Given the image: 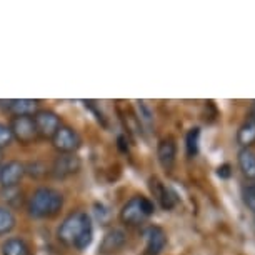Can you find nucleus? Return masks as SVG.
<instances>
[{"instance_id": "nucleus-9", "label": "nucleus", "mask_w": 255, "mask_h": 255, "mask_svg": "<svg viewBox=\"0 0 255 255\" xmlns=\"http://www.w3.org/2000/svg\"><path fill=\"white\" fill-rule=\"evenodd\" d=\"M143 239H145V250L143 255H158L167 245V235L162 227L157 225H148L143 230Z\"/></svg>"}, {"instance_id": "nucleus-25", "label": "nucleus", "mask_w": 255, "mask_h": 255, "mask_svg": "<svg viewBox=\"0 0 255 255\" xmlns=\"http://www.w3.org/2000/svg\"><path fill=\"white\" fill-rule=\"evenodd\" d=\"M252 120L255 122V100H254V105H252Z\"/></svg>"}, {"instance_id": "nucleus-16", "label": "nucleus", "mask_w": 255, "mask_h": 255, "mask_svg": "<svg viewBox=\"0 0 255 255\" xmlns=\"http://www.w3.org/2000/svg\"><path fill=\"white\" fill-rule=\"evenodd\" d=\"M237 142L239 145L244 148H249L252 143H255V122L254 120H247L239 127L237 130Z\"/></svg>"}, {"instance_id": "nucleus-8", "label": "nucleus", "mask_w": 255, "mask_h": 255, "mask_svg": "<svg viewBox=\"0 0 255 255\" xmlns=\"http://www.w3.org/2000/svg\"><path fill=\"white\" fill-rule=\"evenodd\" d=\"M25 175V163L20 160H8L0 167V185L3 189L17 187Z\"/></svg>"}, {"instance_id": "nucleus-18", "label": "nucleus", "mask_w": 255, "mask_h": 255, "mask_svg": "<svg viewBox=\"0 0 255 255\" xmlns=\"http://www.w3.org/2000/svg\"><path fill=\"white\" fill-rule=\"evenodd\" d=\"M199 142H200V128L194 127L187 132L185 135V148H187V155L195 157L199 153Z\"/></svg>"}, {"instance_id": "nucleus-10", "label": "nucleus", "mask_w": 255, "mask_h": 255, "mask_svg": "<svg viewBox=\"0 0 255 255\" xmlns=\"http://www.w3.org/2000/svg\"><path fill=\"white\" fill-rule=\"evenodd\" d=\"M0 102L5 104V110H8L13 117H33L38 110V100L33 99H12Z\"/></svg>"}, {"instance_id": "nucleus-24", "label": "nucleus", "mask_w": 255, "mask_h": 255, "mask_svg": "<svg viewBox=\"0 0 255 255\" xmlns=\"http://www.w3.org/2000/svg\"><path fill=\"white\" fill-rule=\"evenodd\" d=\"M3 165V150L0 148V167Z\"/></svg>"}, {"instance_id": "nucleus-21", "label": "nucleus", "mask_w": 255, "mask_h": 255, "mask_svg": "<svg viewBox=\"0 0 255 255\" xmlns=\"http://www.w3.org/2000/svg\"><path fill=\"white\" fill-rule=\"evenodd\" d=\"M242 199H244V204L255 214V194L250 190V187H244L242 189Z\"/></svg>"}, {"instance_id": "nucleus-5", "label": "nucleus", "mask_w": 255, "mask_h": 255, "mask_svg": "<svg viewBox=\"0 0 255 255\" xmlns=\"http://www.w3.org/2000/svg\"><path fill=\"white\" fill-rule=\"evenodd\" d=\"M32 119H33V124H35L38 137L50 138V140H52V137L55 135V132L62 127L60 117L54 110H49V109H38Z\"/></svg>"}, {"instance_id": "nucleus-3", "label": "nucleus", "mask_w": 255, "mask_h": 255, "mask_svg": "<svg viewBox=\"0 0 255 255\" xmlns=\"http://www.w3.org/2000/svg\"><path fill=\"white\" fill-rule=\"evenodd\" d=\"M153 212H155V204L148 197L135 195L122 207V210H120V220L125 225L135 227V225L145 222L148 217H152Z\"/></svg>"}, {"instance_id": "nucleus-6", "label": "nucleus", "mask_w": 255, "mask_h": 255, "mask_svg": "<svg viewBox=\"0 0 255 255\" xmlns=\"http://www.w3.org/2000/svg\"><path fill=\"white\" fill-rule=\"evenodd\" d=\"M8 127H10L13 140L20 142L22 145H30L38 138L32 117H12Z\"/></svg>"}, {"instance_id": "nucleus-17", "label": "nucleus", "mask_w": 255, "mask_h": 255, "mask_svg": "<svg viewBox=\"0 0 255 255\" xmlns=\"http://www.w3.org/2000/svg\"><path fill=\"white\" fill-rule=\"evenodd\" d=\"M15 215L8 207H0V237L10 234L15 229Z\"/></svg>"}, {"instance_id": "nucleus-2", "label": "nucleus", "mask_w": 255, "mask_h": 255, "mask_svg": "<svg viewBox=\"0 0 255 255\" xmlns=\"http://www.w3.org/2000/svg\"><path fill=\"white\" fill-rule=\"evenodd\" d=\"M64 207V195L52 187H38L27 202V210L33 219H52Z\"/></svg>"}, {"instance_id": "nucleus-13", "label": "nucleus", "mask_w": 255, "mask_h": 255, "mask_svg": "<svg viewBox=\"0 0 255 255\" xmlns=\"http://www.w3.org/2000/svg\"><path fill=\"white\" fill-rule=\"evenodd\" d=\"M150 189H152L153 197H155V199L158 200V204H160L165 210L172 209V207L175 205L174 194H172V192L168 190L158 179H150Z\"/></svg>"}, {"instance_id": "nucleus-26", "label": "nucleus", "mask_w": 255, "mask_h": 255, "mask_svg": "<svg viewBox=\"0 0 255 255\" xmlns=\"http://www.w3.org/2000/svg\"><path fill=\"white\" fill-rule=\"evenodd\" d=\"M250 190H252L254 194H255V184H254V185H250Z\"/></svg>"}, {"instance_id": "nucleus-12", "label": "nucleus", "mask_w": 255, "mask_h": 255, "mask_svg": "<svg viewBox=\"0 0 255 255\" xmlns=\"http://www.w3.org/2000/svg\"><path fill=\"white\" fill-rule=\"evenodd\" d=\"M125 244H127V235H125L124 230L112 229L104 235L102 242H100V247H99V252L104 255L119 252V250L124 249Z\"/></svg>"}, {"instance_id": "nucleus-22", "label": "nucleus", "mask_w": 255, "mask_h": 255, "mask_svg": "<svg viewBox=\"0 0 255 255\" xmlns=\"http://www.w3.org/2000/svg\"><path fill=\"white\" fill-rule=\"evenodd\" d=\"M138 114H140V119L145 124H150L152 122V112L148 110L145 102H138Z\"/></svg>"}, {"instance_id": "nucleus-4", "label": "nucleus", "mask_w": 255, "mask_h": 255, "mask_svg": "<svg viewBox=\"0 0 255 255\" xmlns=\"http://www.w3.org/2000/svg\"><path fill=\"white\" fill-rule=\"evenodd\" d=\"M82 168V160L77 153H59V157L52 162L49 174L54 179H69V177L79 174Z\"/></svg>"}, {"instance_id": "nucleus-1", "label": "nucleus", "mask_w": 255, "mask_h": 255, "mask_svg": "<svg viewBox=\"0 0 255 255\" xmlns=\"http://www.w3.org/2000/svg\"><path fill=\"white\" fill-rule=\"evenodd\" d=\"M57 239L64 245L75 247L77 250L87 249L94 240V225L85 212H72L62 220Z\"/></svg>"}, {"instance_id": "nucleus-19", "label": "nucleus", "mask_w": 255, "mask_h": 255, "mask_svg": "<svg viewBox=\"0 0 255 255\" xmlns=\"http://www.w3.org/2000/svg\"><path fill=\"white\" fill-rule=\"evenodd\" d=\"M47 167L42 162H30L25 165V174H28L30 177H35V179H40V177L47 175Z\"/></svg>"}, {"instance_id": "nucleus-7", "label": "nucleus", "mask_w": 255, "mask_h": 255, "mask_svg": "<svg viewBox=\"0 0 255 255\" xmlns=\"http://www.w3.org/2000/svg\"><path fill=\"white\" fill-rule=\"evenodd\" d=\"M52 143H54L55 150L59 153H77V150L82 145V138L79 132L74 130L69 125H62L55 135L52 137Z\"/></svg>"}, {"instance_id": "nucleus-14", "label": "nucleus", "mask_w": 255, "mask_h": 255, "mask_svg": "<svg viewBox=\"0 0 255 255\" xmlns=\"http://www.w3.org/2000/svg\"><path fill=\"white\" fill-rule=\"evenodd\" d=\"M0 250H2V255H32L30 245L20 237H10L3 240Z\"/></svg>"}, {"instance_id": "nucleus-23", "label": "nucleus", "mask_w": 255, "mask_h": 255, "mask_svg": "<svg viewBox=\"0 0 255 255\" xmlns=\"http://www.w3.org/2000/svg\"><path fill=\"white\" fill-rule=\"evenodd\" d=\"M217 175L220 177V179H229V177L232 175V170H230L229 163H224V165H220L217 168Z\"/></svg>"}, {"instance_id": "nucleus-20", "label": "nucleus", "mask_w": 255, "mask_h": 255, "mask_svg": "<svg viewBox=\"0 0 255 255\" xmlns=\"http://www.w3.org/2000/svg\"><path fill=\"white\" fill-rule=\"evenodd\" d=\"M12 142H13V137H12V132H10V127L0 122V148L8 147Z\"/></svg>"}, {"instance_id": "nucleus-11", "label": "nucleus", "mask_w": 255, "mask_h": 255, "mask_svg": "<svg viewBox=\"0 0 255 255\" xmlns=\"http://www.w3.org/2000/svg\"><path fill=\"white\" fill-rule=\"evenodd\" d=\"M157 158L158 163L165 168V170H172L177 158V143L172 137H165L158 142L157 145Z\"/></svg>"}, {"instance_id": "nucleus-15", "label": "nucleus", "mask_w": 255, "mask_h": 255, "mask_svg": "<svg viewBox=\"0 0 255 255\" xmlns=\"http://www.w3.org/2000/svg\"><path fill=\"white\" fill-rule=\"evenodd\" d=\"M239 167L244 177L247 179H255V152L252 148H242L239 152Z\"/></svg>"}]
</instances>
